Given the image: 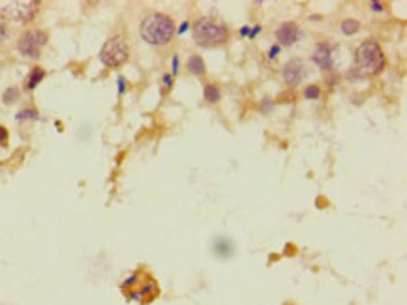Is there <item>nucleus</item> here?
Here are the masks:
<instances>
[{"label": "nucleus", "mask_w": 407, "mask_h": 305, "mask_svg": "<svg viewBox=\"0 0 407 305\" xmlns=\"http://www.w3.org/2000/svg\"><path fill=\"white\" fill-rule=\"evenodd\" d=\"M175 34V23L163 13H150L141 23V38L150 45H167Z\"/></svg>", "instance_id": "obj_1"}, {"label": "nucleus", "mask_w": 407, "mask_h": 305, "mask_svg": "<svg viewBox=\"0 0 407 305\" xmlns=\"http://www.w3.org/2000/svg\"><path fill=\"white\" fill-rule=\"evenodd\" d=\"M227 38L229 28L212 17H201L193 25V40L199 47H209V49L219 47L227 41Z\"/></svg>", "instance_id": "obj_2"}, {"label": "nucleus", "mask_w": 407, "mask_h": 305, "mask_svg": "<svg viewBox=\"0 0 407 305\" xmlns=\"http://www.w3.org/2000/svg\"><path fill=\"white\" fill-rule=\"evenodd\" d=\"M385 68V55L376 41H364L357 49V69L362 75H379Z\"/></svg>", "instance_id": "obj_3"}, {"label": "nucleus", "mask_w": 407, "mask_h": 305, "mask_svg": "<svg viewBox=\"0 0 407 305\" xmlns=\"http://www.w3.org/2000/svg\"><path fill=\"white\" fill-rule=\"evenodd\" d=\"M40 4L30 2V0H19V2H10L0 10V19L11 25H27L36 17Z\"/></svg>", "instance_id": "obj_4"}, {"label": "nucleus", "mask_w": 407, "mask_h": 305, "mask_svg": "<svg viewBox=\"0 0 407 305\" xmlns=\"http://www.w3.org/2000/svg\"><path fill=\"white\" fill-rule=\"evenodd\" d=\"M128 45H126L124 38H120V36H115V38L107 40L105 45L99 51V60L107 68H119V66H122L128 60Z\"/></svg>", "instance_id": "obj_5"}, {"label": "nucleus", "mask_w": 407, "mask_h": 305, "mask_svg": "<svg viewBox=\"0 0 407 305\" xmlns=\"http://www.w3.org/2000/svg\"><path fill=\"white\" fill-rule=\"evenodd\" d=\"M45 43H47V34L43 30H29L19 38L17 49L27 58H38Z\"/></svg>", "instance_id": "obj_6"}, {"label": "nucleus", "mask_w": 407, "mask_h": 305, "mask_svg": "<svg viewBox=\"0 0 407 305\" xmlns=\"http://www.w3.org/2000/svg\"><path fill=\"white\" fill-rule=\"evenodd\" d=\"M304 75H306V68H304V64L300 60H289L287 64L283 66V79L291 86L300 84L302 79H304Z\"/></svg>", "instance_id": "obj_7"}, {"label": "nucleus", "mask_w": 407, "mask_h": 305, "mask_svg": "<svg viewBox=\"0 0 407 305\" xmlns=\"http://www.w3.org/2000/svg\"><path fill=\"white\" fill-rule=\"evenodd\" d=\"M313 62L317 64L321 69H325V71H328V69L334 68V60H332V51H330V47H328L327 43H319L317 47H315V51H313Z\"/></svg>", "instance_id": "obj_8"}, {"label": "nucleus", "mask_w": 407, "mask_h": 305, "mask_svg": "<svg viewBox=\"0 0 407 305\" xmlns=\"http://www.w3.org/2000/svg\"><path fill=\"white\" fill-rule=\"evenodd\" d=\"M300 36V30L295 23H283L278 30H276V38L282 45H293Z\"/></svg>", "instance_id": "obj_9"}, {"label": "nucleus", "mask_w": 407, "mask_h": 305, "mask_svg": "<svg viewBox=\"0 0 407 305\" xmlns=\"http://www.w3.org/2000/svg\"><path fill=\"white\" fill-rule=\"evenodd\" d=\"M214 253L221 258H227V256L233 255V244L225 238H219V240L214 242Z\"/></svg>", "instance_id": "obj_10"}, {"label": "nucleus", "mask_w": 407, "mask_h": 305, "mask_svg": "<svg viewBox=\"0 0 407 305\" xmlns=\"http://www.w3.org/2000/svg\"><path fill=\"white\" fill-rule=\"evenodd\" d=\"M43 77H45V69L41 68H32V71H30L29 79H27V88L29 90H34L38 84H40L41 81H43Z\"/></svg>", "instance_id": "obj_11"}, {"label": "nucleus", "mask_w": 407, "mask_h": 305, "mask_svg": "<svg viewBox=\"0 0 407 305\" xmlns=\"http://www.w3.org/2000/svg\"><path fill=\"white\" fill-rule=\"evenodd\" d=\"M188 68H189V71H191L193 75H205V71H207V66H205V62H203V58H201V56H197V55L189 56Z\"/></svg>", "instance_id": "obj_12"}, {"label": "nucleus", "mask_w": 407, "mask_h": 305, "mask_svg": "<svg viewBox=\"0 0 407 305\" xmlns=\"http://www.w3.org/2000/svg\"><path fill=\"white\" fill-rule=\"evenodd\" d=\"M358 28H360V25H358V21H355V19H345L344 23H342V32L347 34V36L357 34Z\"/></svg>", "instance_id": "obj_13"}, {"label": "nucleus", "mask_w": 407, "mask_h": 305, "mask_svg": "<svg viewBox=\"0 0 407 305\" xmlns=\"http://www.w3.org/2000/svg\"><path fill=\"white\" fill-rule=\"evenodd\" d=\"M205 99L210 101V103L219 101V90L216 88L214 84H207V86H205Z\"/></svg>", "instance_id": "obj_14"}, {"label": "nucleus", "mask_w": 407, "mask_h": 305, "mask_svg": "<svg viewBox=\"0 0 407 305\" xmlns=\"http://www.w3.org/2000/svg\"><path fill=\"white\" fill-rule=\"evenodd\" d=\"M38 118V111L36 109H23L19 114H17V120H36Z\"/></svg>", "instance_id": "obj_15"}, {"label": "nucleus", "mask_w": 407, "mask_h": 305, "mask_svg": "<svg viewBox=\"0 0 407 305\" xmlns=\"http://www.w3.org/2000/svg\"><path fill=\"white\" fill-rule=\"evenodd\" d=\"M17 96H19V90L15 88V86H11V88H8L4 92V101H6V103H13V101L17 99Z\"/></svg>", "instance_id": "obj_16"}, {"label": "nucleus", "mask_w": 407, "mask_h": 305, "mask_svg": "<svg viewBox=\"0 0 407 305\" xmlns=\"http://www.w3.org/2000/svg\"><path fill=\"white\" fill-rule=\"evenodd\" d=\"M319 94H321V90H319V86H315V84H310L308 88L304 90V96L308 99H317Z\"/></svg>", "instance_id": "obj_17"}, {"label": "nucleus", "mask_w": 407, "mask_h": 305, "mask_svg": "<svg viewBox=\"0 0 407 305\" xmlns=\"http://www.w3.org/2000/svg\"><path fill=\"white\" fill-rule=\"evenodd\" d=\"M6 140H8V129L4 126H0V144H4Z\"/></svg>", "instance_id": "obj_18"}, {"label": "nucleus", "mask_w": 407, "mask_h": 305, "mask_svg": "<svg viewBox=\"0 0 407 305\" xmlns=\"http://www.w3.org/2000/svg\"><path fill=\"white\" fill-rule=\"evenodd\" d=\"M6 38V27H4V21L0 19V41Z\"/></svg>", "instance_id": "obj_19"}, {"label": "nucleus", "mask_w": 407, "mask_h": 305, "mask_svg": "<svg viewBox=\"0 0 407 305\" xmlns=\"http://www.w3.org/2000/svg\"><path fill=\"white\" fill-rule=\"evenodd\" d=\"M177 68H179V56L175 55V56H173V75L177 73Z\"/></svg>", "instance_id": "obj_20"}, {"label": "nucleus", "mask_w": 407, "mask_h": 305, "mask_svg": "<svg viewBox=\"0 0 407 305\" xmlns=\"http://www.w3.org/2000/svg\"><path fill=\"white\" fill-rule=\"evenodd\" d=\"M278 53H280V47H278V45H274V47L270 49V55H268V56H270V58H274V56H276Z\"/></svg>", "instance_id": "obj_21"}, {"label": "nucleus", "mask_w": 407, "mask_h": 305, "mask_svg": "<svg viewBox=\"0 0 407 305\" xmlns=\"http://www.w3.org/2000/svg\"><path fill=\"white\" fill-rule=\"evenodd\" d=\"M372 8H374V11H383V6L379 2H372Z\"/></svg>", "instance_id": "obj_22"}, {"label": "nucleus", "mask_w": 407, "mask_h": 305, "mask_svg": "<svg viewBox=\"0 0 407 305\" xmlns=\"http://www.w3.org/2000/svg\"><path fill=\"white\" fill-rule=\"evenodd\" d=\"M261 109H263V111H270V109H272V103H270V101H265V105H261Z\"/></svg>", "instance_id": "obj_23"}, {"label": "nucleus", "mask_w": 407, "mask_h": 305, "mask_svg": "<svg viewBox=\"0 0 407 305\" xmlns=\"http://www.w3.org/2000/svg\"><path fill=\"white\" fill-rule=\"evenodd\" d=\"M188 25H189V23H182V27L179 28V34H182V32H186V28H188Z\"/></svg>", "instance_id": "obj_24"}, {"label": "nucleus", "mask_w": 407, "mask_h": 305, "mask_svg": "<svg viewBox=\"0 0 407 305\" xmlns=\"http://www.w3.org/2000/svg\"><path fill=\"white\" fill-rule=\"evenodd\" d=\"M240 34H242V36H246V34H248V36H250V28H248V27H244V28H240Z\"/></svg>", "instance_id": "obj_25"}, {"label": "nucleus", "mask_w": 407, "mask_h": 305, "mask_svg": "<svg viewBox=\"0 0 407 305\" xmlns=\"http://www.w3.org/2000/svg\"><path fill=\"white\" fill-rule=\"evenodd\" d=\"M119 92H124V81L119 79Z\"/></svg>", "instance_id": "obj_26"}, {"label": "nucleus", "mask_w": 407, "mask_h": 305, "mask_svg": "<svg viewBox=\"0 0 407 305\" xmlns=\"http://www.w3.org/2000/svg\"><path fill=\"white\" fill-rule=\"evenodd\" d=\"M163 83H165L167 86H171V77H169V75H165V77H163Z\"/></svg>", "instance_id": "obj_27"}]
</instances>
